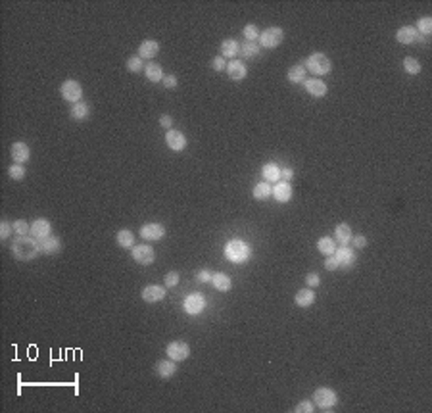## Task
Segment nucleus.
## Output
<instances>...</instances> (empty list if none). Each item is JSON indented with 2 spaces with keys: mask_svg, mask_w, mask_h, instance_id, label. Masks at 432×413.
<instances>
[{
  "mask_svg": "<svg viewBox=\"0 0 432 413\" xmlns=\"http://www.w3.org/2000/svg\"><path fill=\"white\" fill-rule=\"evenodd\" d=\"M10 248H12L14 258L19 259V261H31V259H35L37 256L43 254L41 252V244L33 237H17V239L12 241Z\"/></svg>",
  "mask_w": 432,
  "mask_h": 413,
  "instance_id": "obj_1",
  "label": "nucleus"
},
{
  "mask_svg": "<svg viewBox=\"0 0 432 413\" xmlns=\"http://www.w3.org/2000/svg\"><path fill=\"white\" fill-rule=\"evenodd\" d=\"M250 256H252V246L248 242L233 239V241L227 242V246H225V258L229 259L231 263H244V261L250 259Z\"/></svg>",
  "mask_w": 432,
  "mask_h": 413,
  "instance_id": "obj_2",
  "label": "nucleus"
},
{
  "mask_svg": "<svg viewBox=\"0 0 432 413\" xmlns=\"http://www.w3.org/2000/svg\"><path fill=\"white\" fill-rule=\"evenodd\" d=\"M303 66H305V69H310V73H313L315 77H323V75H328L332 71V62L323 52H313Z\"/></svg>",
  "mask_w": 432,
  "mask_h": 413,
  "instance_id": "obj_3",
  "label": "nucleus"
},
{
  "mask_svg": "<svg viewBox=\"0 0 432 413\" xmlns=\"http://www.w3.org/2000/svg\"><path fill=\"white\" fill-rule=\"evenodd\" d=\"M313 404L321 407L323 411H330L338 404V394L328 387H321L313 392Z\"/></svg>",
  "mask_w": 432,
  "mask_h": 413,
  "instance_id": "obj_4",
  "label": "nucleus"
},
{
  "mask_svg": "<svg viewBox=\"0 0 432 413\" xmlns=\"http://www.w3.org/2000/svg\"><path fill=\"white\" fill-rule=\"evenodd\" d=\"M285 41V31L281 27H267L263 33H259V46L273 50L276 46H281Z\"/></svg>",
  "mask_w": 432,
  "mask_h": 413,
  "instance_id": "obj_5",
  "label": "nucleus"
},
{
  "mask_svg": "<svg viewBox=\"0 0 432 413\" xmlns=\"http://www.w3.org/2000/svg\"><path fill=\"white\" fill-rule=\"evenodd\" d=\"M60 93L64 96V100H68L71 104H77L81 102V96H83V86L75 79H68V81L61 83Z\"/></svg>",
  "mask_w": 432,
  "mask_h": 413,
  "instance_id": "obj_6",
  "label": "nucleus"
},
{
  "mask_svg": "<svg viewBox=\"0 0 432 413\" xmlns=\"http://www.w3.org/2000/svg\"><path fill=\"white\" fill-rule=\"evenodd\" d=\"M131 256L138 266H152L156 259V252L150 244H138L131 248Z\"/></svg>",
  "mask_w": 432,
  "mask_h": 413,
  "instance_id": "obj_7",
  "label": "nucleus"
},
{
  "mask_svg": "<svg viewBox=\"0 0 432 413\" xmlns=\"http://www.w3.org/2000/svg\"><path fill=\"white\" fill-rule=\"evenodd\" d=\"M182 308H184V311H187L189 315H198V313H202V311L206 310V298H204V294H200V292L189 294V296L184 298Z\"/></svg>",
  "mask_w": 432,
  "mask_h": 413,
  "instance_id": "obj_8",
  "label": "nucleus"
},
{
  "mask_svg": "<svg viewBox=\"0 0 432 413\" xmlns=\"http://www.w3.org/2000/svg\"><path fill=\"white\" fill-rule=\"evenodd\" d=\"M165 353L167 358L173 360V362H182L190 356V346L182 340H175V342H169L167 348H165Z\"/></svg>",
  "mask_w": 432,
  "mask_h": 413,
  "instance_id": "obj_9",
  "label": "nucleus"
},
{
  "mask_svg": "<svg viewBox=\"0 0 432 413\" xmlns=\"http://www.w3.org/2000/svg\"><path fill=\"white\" fill-rule=\"evenodd\" d=\"M338 261V267L340 269H350V267L355 263V259H357V254H355L354 248H350V246H340L336 248V252L332 254Z\"/></svg>",
  "mask_w": 432,
  "mask_h": 413,
  "instance_id": "obj_10",
  "label": "nucleus"
},
{
  "mask_svg": "<svg viewBox=\"0 0 432 413\" xmlns=\"http://www.w3.org/2000/svg\"><path fill=\"white\" fill-rule=\"evenodd\" d=\"M140 237L148 242L162 241L165 237V227L162 223H144L140 227Z\"/></svg>",
  "mask_w": 432,
  "mask_h": 413,
  "instance_id": "obj_11",
  "label": "nucleus"
},
{
  "mask_svg": "<svg viewBox=\"0 0 432 413\" xmlns=\"http://www.w3.org/2000/svg\"><path fill=\"white\" fill-rule=\"evenodd\" d=\"M165 144L171 148L173 152H181L187 148V137L182 135L181 131L169 129L165 131Z\"/></svg>",
  "mask_w": 432,
  "mask_h": 413,
  "instance_id": "obj_12",
  "label": "nucleus"
},
{
  "mask_svg": "<svg viewBox=\"0 0 432 413\" xmlns=\"http://www.w3.org/2000/svg\"><path fill=\"white\" fill-rule=\"evenodd\" d=\"M292 185H290V181H279L275 183V187H273V198L279 202V204H286V202H290V198H292Z\"/></svg>",
  "mask_w": 432,
  "mask_h": 413,
  "instance_id": "obj_13",
  "label": "nucleus"
},
{
  "mask_svg": "<svg viewBox=\"0 0 432 413\" xmlns=\"http://www.w3.org/2000/svg\"><path fill=\"white\" fill-rule=\"evenodd\" d=\"M50 234H52V225L48 219H44V217L35 219L33 225H31V237H35L37 241H41V239H46Z\"/></svg>",
  "mask_w": 432,
  "mask_h": 413,
  "instance_id": "obj_14",
  "label": "nucleus"
},
{
  "mask_svg": "<svg viewBox=\"0 0 432 413\" xmlns=\"http://www.w3.org/2000/svg\"><path fill=\"white\" fill-rule=\"evenodd\" d=\"M225 71H227V75H229L231 81H242V79H246V75H248V69H246L242 60H231L227 64Z\"/></svg>",
  "mask_w": 432,
  "mask_h": 413,
  "instance_id": "obj_15",
  "label": "nucleus"
},
{
  "mask_svg": "<svg viewBox=\"0 0 432 413\" xmlns=\"http://www.w3.org/2000/svg\"><path fill=\"white\" fill-rule=\"evenodd\" d=\"M10 154H12V160H14V164H25L29 162V158H31V150L27 146L25 142H14L12 148H10Z\"/></svg>",
  "mask_w": 432,
  "mask_h": 413,
  "instance_id": "obj_16",
  "label": "nucleus"
},
{
  "mask_svg": "<svg viewBox=\"0 0 432 413\" xmlns=\"http://www.w3.org/2000/svg\"><path fill=\"white\" fill-rule=\"evenodd\" d=\"M165 298V286H160V284H150L142 290V300L148 302V304H156V302H162Z\"/></svg>",
  "mask_w": 432,
  "mask_h": 413,
  "instance_id": "obj_17",
  "label": "nucleus"
},
{
  "mask_svg": "<svg viewBox=\"0 0 432 413\" xmlns=\"http://www.w3.org/2000/svg\"><path fill=\"white\" fill-rule=\"evenodd\" d=\"M305 91L310 93V96L313 98H323V96H327L328 93V86L325 85V81H321V79H305Z\"/></svg>",
  "mask_w": 432,
  "mask_h": 413,
  "instance_id": "obj_18",
  "label": "nucleus"
},
{
  "mask_svg": "<svg viewBox=\"0 0 432 413\" xmlns=\"http://www.w3.org/2000/svg\"><path fill=\"white\" fill-rule=\"evenodd\" d=\"M39 244H41V252L48 254V256H54V254H58L61 250V241L58 237H54V234L46 237V239H41Z\"/></svg>",
  "mask_w": 432,
  "mask_h": 413,
  "instance_id": "obj_19",
  "label": "nucleus"
},
{
  "mask_svg": "<svg viewBox=\"0 0 432 413\" xmlns=\"http://www.w3.org/2000/svg\"><path fill=\"white\" fill-rule=\"evenodd\" d=\"M417 39H419V33H417L415 25H406V27H402V29H397V33H396V41H397V43L413 44Z\"/></svg>",
  "mask_w": 432,
  "mask_h": 413,
  "instance_id": "obj_20",
  "label": "nucleus"
},
{
  "mask_svg": "<svg viewBox=\"0 0 432 413\" xmlns=\"http://www.w3.org/2000/svg\"><path fill=\"white\" fill-rule=\"evenodd\" d=\"M294 302H296V306H298V308H310V306L315 304V292L311 290L310 286H305V288H302V290H298V292H296Z\"/></svg>",
  "mask_w": 432,
  "mask_h": 413,
  "instance_id": "obj_21",
  "label": "nucleus"
},
{
  "mask_svg": "<svg viewBox=\"0 0 432 413\" xmlns=\"http://www.w3.org/2000/svg\"><path fill=\"white\" fill-rule=\"evenodd\" d=\"M352 237H354V232H352V227L348 223H340L334 229V241L340 244V246H348L350 242H352Z\"/></svg>",
  "mask_w": 432,
  "mask_h": 413,
  "instance_id": "obj_22",
  "label": "nucleus"
},
{
  "mask_svg": "<svg viewBox=\"0 0 432 413\" xmlns=\"http://www.w3.org/2000/svg\"><path fill=\"white\" fill-rule=\"evenodd\" d=\"M305 77H307V69L303 64H298V66H292V68L286 71V79L290 83H305Z\"/></svg>",
  "mask_w": 432,
  "mask_h": 413,
  "instance_id": "obj_23",
  "label": "nucleus"
},
{
  "mask_svg": "<svg viewBox=\"0 0 432 413\" xmlns=\"http://www.w3.org/2000/svg\"><path fill=\"white\" fill-rule=\"evenodd\" d=\"M69 115H71V120H75V121H85L86 117L90 115V108H88V104L81 100V102H77V104H71Z\"/></svg>",
  "mask_w": 432,
  "mask_h": 413,
  "instance_id": "obj_24",
  "label": "nucleus"
},
{
  "mask_svg": "<svg viewBox=\"0 0 432 413\" xmlns=\"http://www.w3.org/2000/svg\"><path fill=\"white\" fill-rule=\"evenodd\" d=\"M211 284H213V288H217L219 292H229V290L233 288V281H231V277L225 275V273H213V277H211Z\"/></svg>",
  "mask_w": 432,
  "mask_h": 413,
  "instance_id": "obj_25",
  "label": "nucleus"
},
{
  "mask_svg": "<svg viewBox=\"0 0 432 413\" xmlns=\"http://www.w3.org/2000/svg\"><path fill=\"white\" fill-rule=\"evenodd\" d=\"M240 54V44L236 43L234 39H225L221 43V56L223 58H236Z\"/></svg>",
  "mask_w": 432,
  "mask_h": 413,
  "instance_id": "obj_26",
  "label": "nucleus"
},
{
  "mask_svg": "<svg viewBox=\"0 0 432 413\" xmlns=\"http://www.w3.org/2000/svg\"><path fill=\"white\" fill-rule=\"evenodd\" d=\"M156 371H158V375L162 379H171L173 375L177 373V365H175L173 360H162V362H158V365H156Z\"/></svg>",
  "mask_w": 432,
  "mask_h": 413,
  "instance_id": "obj_27",
  "label": "nucleus"
},
{
  "mask_svg": "<svg viewBox=\"0 0 432 413\" xmlns=\"http://www.w3.org/2000/svg\"><path fill=\"white\" fill-rule=\"evenodd\" d=\"M160 52V44L156 43V41H144V43H140V46H138V56L140 58H146V60H150V58H154L156 54Z\"/></svg>",
  "mask_w": 432,
  "mask_h": 413,
  "instance_id": "obj_28",
  "label": "nucleus"
},
{
  "mask_svg": "<svg viewBox=\"0 0 432 413\" xmlns=\"http://www.w3.org/2000/svg\"><path fill=\"white\" fill-rule=\"evenodd\" d=\"M142 71H144V75H146L148 81H152V83H160V81L164 79V69H162V66L154 64V62L146 64Z\"/></svg>",
  "mask_w": 432,
  "mask_h": 413,
  "instance_id": "obj_29",
  "label": "nucleus"
},
{
  "mask_svg": "<svg viewBox=\"0 0 432 413\" xmlns=\"http://www.w3.org/2000/svg\"><path fill=\"white\" fill-rule=\"evenodd\" d=\"M261 173H263V179H265L267 183H279L281 181V167H279L275 162H269V164L263 165Z\"/></svg>",
  "mask_w": 432,
  "mask_h": 413,
  "instance_id": "obj_30",
  "label": "nucleus"
},
{
  "mask_svg": "<svg viewBox=\"0 0 432 413\" xmlns=\"http://www.w3.org/2000/svg\"><path fill=\"white\" fill-rule=\"evenodd\" d=\"M271 194H273V187H271V183H267V181L258 183V185L252 189V196L256 200H267Z\"/></svg>",
  "mask_w": 432,
  "mask_h": 413,
  "instance_id": "obj_31",
  "label": "nucleus"
},
{
  "mask_svg": "<svg viewBox=\"0 0 432 413\" xmlns=\"http://www.w3.org/2000/svg\"><path fill=\"white\" fill-rule=\"evenodd\" d=\"M115 242H117L119 248H133L135 246V234L129 229H121L115 234Z\"/></svg>",
  "mask_w": 432,
  "mask_h": 413,
  "instance_id": "obj_32",
  "label": "nucleus"
},
{
  "mask_svg": "<svg viewBox=\"0 0 432 413\" xmlns=\"http://www.w3.org/2000/svg\"><path fill=\"white\" fill-rule=\"evenodd\" d=\"M317 250L321 254H325V256H332L336 252V241L330 239V237H321L317 241Z\"/></svg>",
  "mask_w": 432,
  "mask_h": 413,
  "instance_id": "obj_33",
  "label": "nucleus"
},
{
  "mask_svg": "<svg viewBox=\"0 0 432 413\" xmlns=\"http://www.w3.org/2000/svg\"><path fill=\"white\" fill-rule=\"evenodd\" d=\"M259 50H261L259 43H248V41H244L240 44V56H244V58H256L259 54Z\"/></svg>",
  "mask_w": 432,
  "mask_h": 413,
  "instance_id": "obj_34",
  "label": "nucleus"
},
{
  "mask_svg": "<svg viewBox=\"0 0 432 413\" xmlns=\"http://www.w3.org/2000/svg\"><path fill=\"white\" fill-rule=\"evenodd\" d=\"M404 69H406V73H409V75H419L421 73V62L409 56V58L404 60Z\"/></svg>",
  "mask_w": 432,
  "mask_h": 413,
  "instance_id": "obj_35",
  "label": "nucleus"
},
{
  "mask_svg": "<svg viewBox=\"0 0 432 413\" xmlns=\"http://www.w3.org/2000/svg\"><path fill=\"white\" fill-rule=\"evenodd\" d=\"M25 167L21 164H12L8 167V175L10 179H14V181H23L25 179Z\"/></svg>",
  "mask_w": 432,
  "mask_h": 413,
  "instance_id": "obj_36",
  "label": "nucleus"
},
{
  "mask_svg": "<svg viewBox=\"0 0 432 413\" xmlns=\"http://www.w3.org/2000/svg\"><path fill=\"white\" fill-rule=\"evenodd\" d=\"M415 29H417V33L424 35V37L430 35L432 33V17H428V16L421 17V19L417 21V27H415Z\"/></svg>",
  "mask_w": 432,
  "mask_h": 413,
  "instance_id": "obj_37",
  "label": "nucleus"
},
{
  "mask_svg": "<svg viewBox=\"0 0 432 413\" xmlns=\"http://www.w3.org/2000/svg\"><path fill=\"white\" fill-rule=\"evenodd\" d=\"M242 35H244V39H246L248 43H258V39H259V29H258V25H254V23L246 25L244 29H242Z\"/></svg>",
  "mask_w": 432,
  "mask_h": 413,
  "instance_id": "obj_38",
  "label": "nucleus"
},
{
  "mask_svg": "<svg viewBox=\"0 0 432 413\" xmlns=\"http://www.w3.org/2000/svg\"><path fill=\"white\" fill-rule=\"evenodd\" d=\"M12 225H14V232H16L17 237H27L31 232V225L27 223L25 219H17Z\"/></svg>",
  "mask_w": 432,
  "mask_h": 413,
  "instance_id": "obj_39",
  "label": "nucleus"
},
{
  "mask_svg": "<svg viewBox=\"0 0 432 413\" xmlns=\"http://www.w3.org/2000/svg\"><path fill=\"white\" fill-rule=\"evenodd\" d=\"M127 69L131 73H138L140 69H144V64H142V58L140 56H131L127 60Z\"/></svg>",
  "mask_w": 432,
  "mask_h": 413,
  "instance_id": "obj_40",
  "label": "nucleus"
},
{
  "mask_svg": "<svg viewBox=\"0 0 432 413\" xmlns=\"http://www.w3.org/2000/svg\"><path fill=\"white\" fill-rule=\"evenodd\" d=\"M14 232V225L6 221V219H2V223H0V239L4 241V239H10V234Z\"/></svg>",
  "mask_w": 432,
  "mask_h": 413,
  "instance_id": "obj_41",
  "label": "nucleus"
},
{
  "mask_svg": "<svg viewBox=\"0 0 432 413\" xmlns=\"http://www.w3.org/2000/svg\"><path fill=\"white\" fill-rule=\"evenodd\" d=\"M313 409H315V407H313V402H310V400H302L300 404L294 407V411L296 413H311Z\"/></svg>",
  "mask_w": 432,
  "mask_h": 413,
  "instance_id": "obj_42",
  "label": "nucleus"
},
{
  "mask_svg": "<svg viewBox=\"0 0 432 413\" xmlns=\"http://www.w3.org/2000/svg\"><path fill=\"white\" fill-rule=\"evenodd\" d=\"M164 283H165V286H167V288L177 286V284H179V273H177V271H169V273L165 275Z\"/></svg>",
  "mask_w": 432,
  "mask_h": 413,
  "instance_id": "obj_43",
  "label": "nucleus"
},
{
  "mask_svg": "<svg viewBox=\"0 0 432 413\" xmlns=\"http://www.w3.org/2000/svg\"><path fill=\"white\" fill-rule=\"evenodd\" d=\"M211 68L215 69L217 73H219V71H225V69H227V62H225L223 56H215V58L211 60Z\"/></svg>",
  "mask_w": 432,
  "mask_h": 413,
  "instance_id": "obj_44",
  "label": "nucleus"
},
{
  "mask_svg": "<svg viewBox=\"0 0 432 413\" xmlns=\"http://www.w3.org/2000/svg\"><path fill=\"white\" fill-rule=\"evenodd\" d=\"M162 83H164L165 88H177L179 86V81H177V77L175 75H164V79H162Z\"/></svg>",
  "mask_w": 432,
  "mask_h": 413,
  "instance_id": "obj_45",
  "label": "nucleus"
},
{
  "mask_svg": "<svg viewBox=\"0 0 432 413\" xmlns=\"http://www.w3.org/2000/svg\"><path fill=\"white\" fill-rule=\"evenodd\" d=\"M305 284H307L310 288H315V286H319V284H321L319 273H310V275L305 277Z\"/></svg>",
  "mask_w": 432,
  "mask_h": 413,
  "instance_id": "obj_46",
  "label": "nucleus"
},
{
  "mask_svg": "<svg viewBox=\"0 0 432 413\" xmlns=\"http://www.w3.org/2000/svg\"><path fill=\"white\" fill-rule=\"evenodd\" d=\"M211 277H213V273L209 269H202L198 275H196V281H200V283H211Z\"/></svg>",
  "mask_w": 432,
  "mask_h": 413,
  "instance_id": "obj_47",
  "label": "nucleus"
},
{
  "mask_svg": "<svg viewBox=\"0 0 432 413\" xmlns=\"http://www.w3.org/2000/svg\"><path fill=\"white\" fill-rule=\"evenodd\" d=\"M160 125L164 127V129H173V117L171 115H167V113H164V115H160Z\"/></svg>",
  "mask_w": 432,
  "mask_h": 413,
  "instance_id": "obj_48",
  "label": "nucleus"
},
{
  "mask_svg": "<svg viewBox=\"0 0 432 413\" xmlns=\"http://www.w3.org/2000/svg\"><path fill=\"white\" fill-rule=\"evenodd\" d=\"M325 269H328V271H336V269H340L334 256H327V259H325Z\"/></svg>",
  "mask_w": 432,
  "mask_h": 413,
  "instance_id": "obj_49",
  "label": "nucleus"
},
{
  "mask_svg": "<svg viewBox=\"0 0 432 413\" xmlns=\"http://www.w3.org/2000/svg\"><path fill=\"white\" fill-rule=\"evenodd\" d=\"M352 242H354L355 248H365V246H367V239H365L363 234H355V237H352Z\"/></svg>",
  "mask_w": 432,
  "mask_h": 413,
  "instance_id": "obj_50",
  "label": "nucleus"
},
{
  "mask_svg": "<svg viewBox=\"0 0 432 413\" xmlns=\"http://www.w3.org/2000/svg\"><path fill=\"white\" fill-rule=\"evenodd\" d=\"M294 177V171L290 167H285V169H281V181H290Z\"/></svg>",
  "mask_w": 432,
  "mask_h": 413,
  "instance_id": "obj_51",
  "label": "nucleus"
}]
</instances>
